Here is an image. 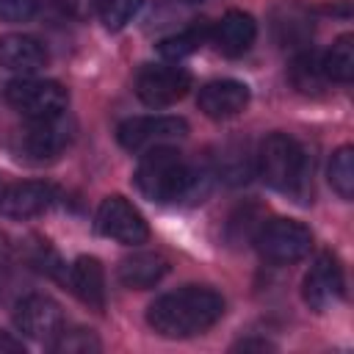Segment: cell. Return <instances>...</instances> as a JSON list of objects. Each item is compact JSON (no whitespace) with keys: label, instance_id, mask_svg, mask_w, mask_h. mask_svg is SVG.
<instances>
[{"label":"cell","instance_id":"1","mask_svg":"<svg viewBox=\"0 0 354 354\" xmlns=\"http://www.w3.org/2000/svg\"><path fill=\"white\" fill-rule=\"evenodd\" d=\"M224 315V299L213 288L185 285L158 296L147 310V324L171 340L207 332Z\"/></svg>","mask_w":354,"mask_h":354},{"label":"cell","instance_id":"2","mask_svg":"<svg viewBox=\"0 0 354 354\" xmlns=\"http://www.w3.org/2000/svg\"><path fill=\"white\" fill-rule=\"evenodd\" d=\"M136 188L160 205L169 202H202V196L207 194V171L191 166L177 149L171 147H155L147 149V155L141 158L136 174H133Z\"/></svg>","mask_w":354,"mask_h":354},{"label":"cell","instance_id":"3","mask_svg":"<svg viewBox=\"0 0 354 354\" xmlns=\"http://www.w3.org/2000/svg\"><path fill=\"white\" fill-rule=\"evenodd\" d=\"M260 177L285 194H301L307 183V152L288 133H271L257 149Z\"/></svg>","mask_w":354,"mask_h":354},{"label":"cell","instance_id":"4","mask_svg":"<svg viewBox=\"0 0 354 354\" xmlns=\"http://www.w3.org/2000/svg\"><path fill=\"white\" fill-rule=\"evenodd\" d=\"M252 241L260 257L274 266L299 263L313 249V232L301 221H293V218H274L268 224H260Z\"/></svg>","mask_w":354,"mask_h":354},{"label":"cell","instance_id":"5","mask_svg":"<svg viewBox=\"0 0 354 354\" xmlns=\"http://www.w3.org/2000/svg\"><path fill=\"white\" fill-rule=\"evenodd\" d=\"M6 100L11 108H17L28 119H50L61 116L66 111V88L55 80H39V77H17L6 86Z\"/></svg>","mask_w":354,"mask_h":354},{"label":"cell","instance_id":"6","mask_svg":"<svg viewBox=\"0 0 354 354\" xmlns=\"http://www.w3.org/2000/svg\"><path fill=\"white\" fill-rule=\"evenodd\" d=\"M185 136H188V122L180 116H133L122 122L116 130L119 144L130 152L171 147Z\"/></svg>","mask_w":354,"mask_h":354},{"label":"cell","instance_id":"7","mask_svg":"<svg viewBox=\"0 0 354 354\" xmlns=\"http://www.w3.org/2000/svg\"><path fill=\"white\" fill-rule=\"evenodd\" d=\"M97 230L116 241V243H124V246H138L149 238V227H147V218L141 216V210L127 202L124 196L113 194V196H105L97 207Z\"/></svg>","mask_w":354,"mask_h":354},{"label":"cell","instance_id":"8","mask_svg":"<svg viewBox=\"0 0 354 354\" xmlns=\"http://www.w3.org/2000/svg\"><path fill=\"white\" fill-rule=\"evenodd\" d=\"M136 97L149 105V108H166L177 100L185 97L191 88V75L180 66H163V64H149L141 66L136 75Z\"/></svg>","mask_w":354,"mask_h":354},{"label":"cell","instance_id":"9","mask_svg":"<svg viewBox=\"0 0 354 354\" xmlns=\"http://www.w3.org/2000/svg\"><path fill=\"white\" fill-rule=\"evenodd\" d=\"M343 293H346V282H343V268H340L337 257L329 252L318 254L301 282V296H304L307 307L315 313H324L332 304H337L343 299Z\"/></svg>","mask_w":354,"mask_h":354},{"label":"cell","instance_id":"10","mask_svg":"<svg viewBox=\"0 0 354 354\" xmlns=\"http://www.w3.org/2000/svg\"><path fill=\"white\" fill-rule=\"evenodd\" d=\"M14 324L25 337L39 340V343H53L55 335L64 329V313L58 301H53L50 296L30 293L17 304Z\"/></svg>","mask_w":354,"mask_h":354},{"label":"cell","instance_id":"11","mask_svg":"<svg viewBox=\"0 0 354 354\" xmlns=\"http://www.w3.org/2000/svg\"><path fill=\"white\" fill-rule=\"evenodd\" d=\"M58 199V188L41 180L14 183L0 191V216L6 218H33L47 213Z\"/></svg>","mask_w":354,"mask_h":354},{"label":"cell","instance_id":"12","mask_svg":"<svg viewBox=\"0 0 354 354\" xmlns=\"http://www.w3.org/2000/svg\"><path fill=\"white\" fill-rule=\"evenodd\" d=\"M69 124L61 116H50V119H30L25 136H22V147L25 155L30 160H53L64 152V147L69 144Z\"/></svg>","mask_w":354,"mask_h":354},{"label":"cell","instance_id":"13","mask_svg":"<svg viewBox=\"0 0 354 354\" xmlns=\"http://www.w3.org/2000/svg\"><path fill=\"white\" fill-rule=\"evenodd\" d=\"M196 105L210 119H230V116H238L249 105V88H246V83L230 80V77L210 80L199 88Z\"/></svg>","mask_w":354,"mask_h":354},{"label":"cell","instance_id":"14","mask_svg":"<svg viewBox=\"0 0 354 354\" xmlns=\"http://www.w3.org/2000/svg\"><path fill=\"white\" fill-rule=\"evenodd\" d=\"M210 39L218 47V53H224L230 58L243 55L254 44V39H257V22L246 11H227L210 28Z\"/></svg>","mask_w":354,"mask_h":354},{"label":"cell","instance_id":"15","mask_svg":"<svg viewBox=\"0 0 354 354\" xmlns=\"http://www.w3.org/2000/svg\"><path fill=\"white\" fill-rule=\"evenodd\" d=\"M47 64V50L41 41L25 33L0 36V66L19 75H33Z\"/></svg>","mask_w":354,"mask_h":354},{"label":"cell","instance_id":"16","mask_svg":"<svg viewBox=\"0 0 354 354\" xmlns=\"http://www.w3.org/2000/svg\"><path fill=\"white\" fill-rule=\"evenodd\" d=\"M271 28H274V39L282 47H290V50H304L313 39V19L296 3L279 6L271 17Z\"/></svg>","mask_w":354,"mask_h":354},{"label":"cell","instance_id":"17","mask_svg":"<svg viewBox=\"0 0 354 354\" xmlns=\"http://www.w3.org/2000/svg\"><path fill=\"white\" fill-rule=\"evenodd\" d=\"M69 285L77 293V299L94 310L105 307V271L97 257H77L69 268Z\"/></svg>","mask_w":354,"mask_h":354},{"label":"cell","instance_id":"18","mask_svg":"<svg viewBox=\"0 0 354 354\" xmlns=\"http://www.w3.org/2000/svg\"><path fill=\"white\" fill-rule=\"evenodd\" d=\"M169 271V263L163 254L158 252H138L127 260H122L119 266V282L124 288H133V290H147L152 285H158Z\"/></svg>","mask_w":354,"mask_h":354},{"label":"cell","instance_id":"19","mask_svg":"<svg viewBox=\"0 0 354 354\" xmlns=\"http://www.w3.org/2000/svg\"><path fill=\"white\" fill-rule=\"evenodd\" d=\"M321 69L326 80H335V83H348L354 77V36L351 33L340 36L321 55Z\"/></svg>","mask_w":354,"mask_h":354},{"label":"cell","instance_id":"20","mask_svg":"<svg viewBox=\"0 0 354 354\" xmlns=\"http://www.w3.org/2000/svg\"><path fill=\"white\" fill-rule=\"evenodd\" d=\"M290 83L301 91V94H315L321 91V86L326 83V75L321 69V55L313 50H299L290 61Z\"/></svg>","mask_w":354,"mask_h":354},{"label":"cell","instance_id":"21","mask_svg":"<svg viewBox=\"0 0 354 354\" xmlns=\"http://www.w3.org/2000/svg\"><path fill=\"white\" fill-rule=\"evenodd\" d=\"M207 39H210V25L207 22H196V25H191V28H185V30H180L174 36L160 39L158 41V53L163 58H169V61H180V58L196 53Z\"/></svg>","mask_w":354,"mask_h":354},{"label":"cell","instance_id":"22","mask_svg":"<svg viewBox=\"0 0 354 354\" xmlns=\"http://www.w3.org/2000/svg\"><path fill=\"white\" fill-rule=\"evenodd\" d=\"M329 185L343 199L354 196V149L351 147H340L332 155V160H329Z\"/></svg>","mask_w":354,"mask_h":354},{"label":"cell","instance_id":"23","mask_svg":"<svg viewBox=\"0 0 354 354\" xmlns=\"http://www.w3.org/2000/svg\"><path fill=\"white\" fill-rule=\"evenodd\" d=\"M47 346L58 354H94L100 351V337L91 329H61Z\"/></svg>","mask_w":354,"mask_h":354},{"label":"cell","instance_id":"24","mask_svg":"<svg viewBox=\"0 0 354 354\" xmlns=\"http://www.w3.org/2000/svg\"><path fill=\"white\" fill-rule=\"evenodd\" d=\"M144 0H97L100 19L108 30H122L141 8Z\"/></svg>","mask_w":354,"mask_h":354},{"label":"cell","instance_id":"25","mask_svg":"<svg viewBox=\"0 0 354 354\" xmlns=\"http://www.w3.org/2000/svg\"><path fill=\"white\" fill-rule=\"evenodd\" d=\"M218 174L238 185V183H246L249 174H252V163H249V155L241 149V147H224L221 155H218Z\"/></svg>","mask_w":354,"mask_h":354},{"label":"cell","instance_id":"26","mask_svg":"<svg viewBox=\"0 0 354 354\" xmlns=\"http://www.w3.org/2000/svg\"><path fill=\"white\" fill-rule=\"evenodd\" d=\"M36 14V0H0V22H28Z\"/></svg>","mask_w":354,"mask_h":354},{"label":"cell","instance_id":"27","mask_svg":"<svg viewBox=\"0 0 354 354\" xmlns=\"http://www.w3.org/2000/svg\"><path fill=\"white\" fill-rule=\"evenodd\" d=\"M6 351H22V340H14L11 335L0 332V354H6Z\"/></svg>","mask_w":354,"mask_h":354},{"label":"cell","instance_id":"28","mask_svg":"<svg viewBox=\"0 0 354 354\" xmlns=\"http://www.w3.org/2000/svg\"><path fill=\"white\" fill-rule=\"evenodd\" d=\"M232 348H243V351H249V348H260V351H266V348H274L268 340H241V343H235Z\"/></svg>","mask_w":354,"mask_h":354},{"label":"cell","instance_id":"29","mask_svg":"<svg viewBox=\"0 0 354 354\" xmlns=\"http://www.w3.org/2000/svg\"><path fill=\"white\" fill-rule=\"evenodd\" d=\"M8 257H11V243H8V238L0 232V268H6Z\"/></svg>","mask_w":354,"mask_h":354},{"label":"cell","instance_id":"30","mask_svg":"<svg viewBox=\"0 0 354 354\" xmlns=\"http://www.w3.org/2000/svg\"><path fill=\"white\" fill-rule=\"evenodd\" d=\"M180 3H202V0H180Z\"/></svg>","mask_w":354,"mask_h":354}]
</instances>
